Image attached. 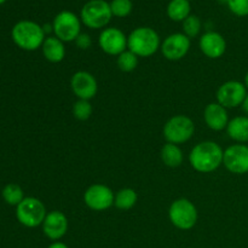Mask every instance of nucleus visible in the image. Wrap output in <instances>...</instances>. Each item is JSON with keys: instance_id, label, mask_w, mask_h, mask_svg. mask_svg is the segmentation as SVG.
Masks as SVG:
<instances>
[{"instance_id": "a211bd4d", "label": "nucleus", "mask_w": 248, "mask_h": 248, "mask_svg": "<svg viewBox=\"0 0 248 248\" xmlns=\"http://www.w3.org/2000/svg\"><path fill=\"white\" fill-rule=\"evenodd\" d=\"M41 50L44 57L51 63H60L65 57L64 43L56 36H47L41 46Z\"/></svg>"}, {"instance_id": "b1692460", "label": "nucleus", "mask_w": 248, "mask_h": 248, "mask_svg": "<svg viewBox=\"0 0 248 248\" xmlns=\"http://www.w3.org/2000/svg\"><path fill=\"white\" fill-rule=\"evenodd\" d=\"M116 64L118 68L124 73H131L137 68L138 65V57L130 50L124 51L123 53L118 56L116 58Z\"/></svg>"}, {"instance_id": "c756f323", "label": "nucleus", "mask_w": 248, "mask_h": 248, "mask_svg": "<svg viewBox=\"0 0 248 248\" xmlns=\"http://www.w3.org/2000/svg\"><path fill=\"white\" fill-rule=\"evenodd\" d=\"M47 248H69V247H68L65 244H63V242L56 241V242H53V244H51Z\"/></svg>"}, {"instance_id": "473e14b6", "label": "nucleus", "mask_w": 248, "mask_h": 248, "mask_svg": "<svg viewBox=\"0 0 248 248\" xmlns=\"http://www.w3.org/2000/svg\"><path fill=\"white\" fill-rule=\"evenodd\" d=\"M245 85H246V87H247V90H248V72H247L246 77H245Z\"/></svg>"}, {"instance_id": "f8f14e48", "label": "nucleus", "mask_w": 248, "mask_h": 248, "mask_svg": "<svg viewBox=\"0 0 248 248\" xmlns=\"http://www.w3.org/2000/svg\"><path fill=\"white\" fill-rule=\"evenodd\" d=\"M223 165L234 174L248 173V147L246 144H232L224 150Z\"/></svg>"}, {"instance_id": "9d476101", "label": "nucleus", "mask_w": 248, "mask_h": 248, "mask_svg": "<svg viewBox=\"0 0 248 248\" xmlns=\"http://www.w3.org/2000/svg\"><path fill=\"white\" fill-rule=\"evenodd\" d=\"M247 94L246 85L236 80H230L218 87L216 98L224 108H236L241 106Z\"/></svg>"}, {"instance_id": "f704fd0d", "label": "nucleus", "mask_w": 248, "mask_h": 248, "mask_svg": "<svg viewBox=\"0 0 248 248\" xmlns=\"http://www.w3.org/2000/svg\"><path fill=\"white\" fill-rule=\"evenodd\" d=\"M219 1H223V2H225V4H227V1H228V0H219Z\"/></svg>"}, {"instance_id": "c85d7f7f", "label": "nucleus", "mask_w": 248, "mask_h": 248, "mask_svg": "<svg viewBox=\"0 0 248 248\" xmlns=\"http://www.w3.org/2000/svg\"><path fill=\"white\" fill-rule=\"evenodd\" d=\"M74 43L77 47H79L80 50H89L92 46V39L89 34L80 33V35L75 39Z\"/></svg>"}, {"instance_id": "7c9ffc66", "label": "nucleus", "mask_w": 248, "mask_h": 248, "mask_svg": "<svg viewBox=\"0 0 248 248\" xmlns=\"http://www.w3.org/2000/svg\"><path fill=\"white\" fill-rule=\"evenodd\" d=\"M241 107H242V110H244L245 113H246L248 115V94L246 96V98H245V101L242 102Z\"/></svg>"}, {"instance_id": "6e6552de", "label": "nucleus", "mask_w": 248, "mask_h": 248, "mask_svg": "<svg viewBox=\"0 0 248 248\" xmlns=\"http://www.w3.org/2000/svg\"><path fill=\"white\" fill-rule=\"evenodd\" d=\"M45 205L36 198H24L16 207V218L22 225L27 228H36L43 225L45 220Z\"/></svg>"}, {"instance_id": "ddd939ff", "label": "nucleus", "mask_w": 248, "mask_h": 248, "mask_svg": "<svg viewBox=\"0 0 248 248\" xmlns=\"http://www.w3.org/2000/svg\"><path fill=\"white\" fill-rule=\"evenodd\" d=\"M191 39L183 33L170 34L161 43L162 55L169 61H179L186 56L190 50Z\"/></svg>"}, {"instance_id": "aec40b11", "label": "nucleus", "mask_w": 248, "mask_h": 248, "mask_svg": "<svg viewBox=\"0 0 248 248\" xmlns=\"http://www.w3.org/2000/svg\"><path fill=\"white\" fill-rule=\"evenodd\" d=\"M167 16L171 21L183 22L191 15V5L189 0H171L167 5Z\"/></svg>"}, {"instance_id": "20e7f679", "label": "nucleus", "mask_w": 248, "mask_h": 248, "mask_svg": "<svg viewBox=\"0 0 248 248\" xmlns=\"http://www.w3.org/2000/svg\"><path fill=\"white\" fill-rule=\"evenodd\" d=\"M113 18L110 5L106 0H89L80 11V19L90 29H104Z\"/></svg>"}, {"instance_id": "6ab92c4d", "label": "nucleus", "mask_w": 248, "mask_h": 248, "mask_svg": "<svg viewBox=\"0 0 248 248\" xmlns=\"http://www.w3.org/2000/svg\"><path fill=\"white\" fill-rule=\"evenodd\" d=\"M228 136L235 142H248V116H236L232 119L227 126Z\"/></svg>"}, {"instance_id": "4be33fe9", "label": "nucleus", "mask_w": 248, "mask_h": 248, "mask_svg": "<svg viewBox=\"0 0 248 248\" xmlns=\"http://www.w3.org/2000/svg\"><path fill=\"white\" fill-rule=\"evenodd\" d=\"M138 195L132 188H124L120 189L118 193L115 194V200H114V205L119 210H131L133 206L137 203Z\"/></svg>"}, {"instance_id": "1a4fd4ad", "label": "nucleus", "mask_w": 248, "mask_h": 248, "mask_svg": "<svg viewBox=\"0 0 248 248\" xmlns=\"http://www.w3.org/2000/svg\"><path fill=\"white\" fill-rule=\"evenodd\" d=\"M115 194L109 186L104 184H92L86 189L84 194V202L90 210L106 211L114 205Z\"/></svg>"}, {"instance_id": "a878e982", "label": "nucleus", "mask_w": 248, "mask_h": 248, "mask_svg": "<svg viewBox=\"0 0 248 248\" xmlns=\"http://www.w3.org/2000/svg\"><path fill=\"white\" fill-rule=\"evenodd\" d=\"M109 5H110L113 17H118V18H125L133 10L132 0H111Z\"/></svg>"}, {"instance_id": "0eeeda50", "label": "nucleus", "mask_w": 248, "mask_h": 248, "mask_svg": "<svg viewBox=\"0 0 248 248\" xmlns=\"http://www.w3.org/2000/svg\"><path fill=\"white\" fill-rule=\"evenodd\" d=\"M169 218L172 224L181 230H190L198 222V210L188 199H177L169 208Z\"/></svg>"}, {"instance_id": "f3484780", "label": "nucleus", "mask_w": 248, "mask_h": 248, "mask_svg": "<svg viewBox=\"0 0 248 248\" xmlns=\"http://www.w3.org/2000/svg\"><path fill=\"white\" fill-rule=\"evenodd\" d=\"M203 120L207 127L213 131L224 130L230 121L227 108L220 106L218 102H213L206 106L203 110Z\"/></svg>"}, {"instance_id": "f257e3e1", "label": "nucleus", "mask_w": 248, "mask_h": 248, "mask_svg": "<svg viewBox=\"0 0 248 248\" xmlns=\"http://www.w3.org/2000/svg\"><path fill=\"white\" fill-rule=\"evenodd\" d=\"M224 150L218 143L213 140L200 142L191 149L189 154V162L196 172L211 173L215 172L223 164Z\"/></svg>"}, {"instance_id": "72a5a7b5", "label": "nucleus", "mask_w": 248, "mask_h": 248, "mask_svg": "<svg viewBox=\"0 0 248 248\" xmlns=\"http://www.w3.org/2000/svg\"><path fill=\"white\" fill-rule=\"evenodd\" d=\"M5 1H6V0H0V5H1V4H4Z\"/></svg>"}, {"instance_id": "39448f33", "label": "nucleus", "mask_w": 248, "mask_h": 248, "mask_svg": "<svg viewBox=\"0 0 248 248\" xmlns=\"http://www.w3.org/2000/svg\"><path fill=\"white\" fill-rule=\"evenodd\" d=\"M81 19L74 12L63 10L53 18V34L63 43H73L81 33Z\"/></svg>"}, {"instance_id": "bb28decb", "label": "nucleus", "mask_w": 248, "mask_h": 248, "mask_svg": "<svg viewBox=\"0 0 248 248\" xmlns=\"http://www.w3.org/2000/svg\"><path fill=\"white\" fill-rule=\"evenodd\" d=\"M73 115L75 119L80 121L89 120L92 115V104L90 103V101H85V99H78L74 104H73Z\"/></svg>"}, {"instance_id": "9b49d317", "label": "nucleus", "mask_w": 248, "mask_h": 248, "mask_svg": "<svg viewBox=\"0 0 248 248\" xmlns=\"http://www.w3.org/2000/svg\"><path fill=\"white\" fill-rule=\"evenodd\" d=\"M98 45L107 55L119 56L127 50V35L121 29L107 27L99 34Z\"/></svg>"}, {"instance_id": "393cba45", "label": "nucleus", "mask_w": 248, "mask_h": 248, "mask_svg": "<svg viewBox=\"0 0 248 248\" xmlns=\"http://www.w3.org/2000/svg\"><path fill=\"white\" fill-rule=\"evenodd\" d=\"M182 23H183V34H186L189 39L196 38L202 28V22H201L200 17L196 15H190Z\"/></svg>"}, {"instance_id": "c9c22d12", "label": "nucleus", "mask_w": 248, "mask_h": 248, "mask_svg": "<svg viewBox=\"0 0 248 248\" xmlns=\"http://www.w3.org/2000/svg\"><path fill=\"white\" fill-rule=\"evenodd\" d=\"M189 1H191V0H189Z\"/></svg>"}, {"instance_id": "412c9836", "label": "nucleus", "mask_w": 248, "mask_h": 248, "mask_svg": "<svg viewBox=\"0 0 248 248\" xmlns=\"http://www.w3.org/2000/svg\"><path fill=\"white\" fill-rule=\"evenodd\" d=\"M162 162L166 165L167 167L171 169H176L183 164V152L179 148V145L172 144V143H166L164 147L161 148V153H160Z\"/></svg>"}, {"instance_id": "7ed1b4c3", "label": "nucleus", "mask_w": 248, "mask_h": 248, "mask_svg": "<svg viewBox=\"0 0 248 248\" xmlns=\"http://www.w3.org/2000/svg\"><path fill=\"white\" fill-rule=\"evenodd\" d=\"M161 47L160 35L150 27H138L127 36V50L137 57H150Z\"/></svg>"}, {"instance_id": "dca6fc26", "label": "nucleus", "mask_w": 248, "mask_h": 248, "mask_svg": "<svg viewBox=\"0 0 248 248\" xmlns=\"http://www.w3.org/2000/svg\"><path fill=\"white\" fill-rule=\"evenodd\" d=\"M199 46H200L201 52L211 60H218L227 51V41L224 36L212 31H206L201 35Z\"/></svg>"}, {"instance_id": "cd10ccee", "label": "nucleus", "mask_w": 248, "mask_h": 248, "mask_svg": "<svg viewBox=\"0 0 248 248\" xmlns=\"http://www.w3.org/2000/svg\"><path fill=\"white\" fill-rule=\"evenodd\" d=\"M227 5L235 16H248V0H228Z\"/></svg>"}, {"instance_id": "4468645a", "label": "nucleus", "mask_w": 248, "mask_h": 248, "mask_svg": "<svg viewBox=\"0 0 248 248\" xmlns=\"http://www.w3.org/2000/svg\"><path fill=\"white\" fill-rule=\"evenodd\" d=\"M70 87L75 96L79 99L90 101L93 98L98 91V84L97 80L91 73L79 70L74 73L70 79Z\"/></svg>"}, {"instance_id": "2eb2a0df", "label": "nucleus", "mask_w": 248, "mask_h": 248, "mask_svg": "<svg viewBox=\"0 0 248 248\" xmlns=\"http://www.w3.org/2000/svg\"><path fill=\"white\" fill-rule=\"evenodd\" d=\"M43 232L47 239L58 241L68 232V218L61 211H51L43 223Z\"/></svg>"}, {"instance_id": "5701e85b", "label": "nucleus", "mask_w": 248, "mask_h": 248, "mask_svg": "<svg viewBox=\"0 0 248 248\" xmlns=\"http://www.w3.org/2000/svg\"><path fill=\"white\" fill-rule=\"evenodd\" d=\"M1 196L5 202L10 206H18L23 201L24 193L23 189L15 183H9L4 186L1 191Z\"/></svg>"}, {"instance_id": "2f4dec72", "label": "nucleus", "mask_w": 248, "mask_h": 248, "mask_svg": "<svg viewBox=\"0 0 248 248\" xmlns=\"http://www.w3.org/2000/svg\"><path fill=\"white\" fill-rule=\"evenodd\" d=\"M43 29H44V31H45V34L51 33V31H52V33H53L52 23H51V24H45V26H43Z\"/></svg>"}, {"instance_id": "423d86ee", "label": "nucleus", "mask_w": 248, "mask_h": 248, "mask_svg": "<svg viewBox=\"0 0 248 248\" xmlns=\"http://www.w3.org/2000/svg\"><path fill=\"white\" fill-rule=\"evenodd\" d=\"M195 132V124L186 115H174L164 125L165 140L172 144H183L193 137Z\"/></svg>"}, {"instance_id": "f03ea898", "label": "nucleus", "mask_w": 248, "mask_h": 248, "mask_svg": "<svg viewBox=\"0 0 248 248\" xmlns=\"http://www.w3.org/2000/svg\"><path fill=\"white\" fill-rule=\"evenodd\" d=\"M11 38L21 50L35 51L43 46L46 34L43 26L34 21L23 19L17 22L14 26L11 31Z\"/></svg>"}]
</instances>
